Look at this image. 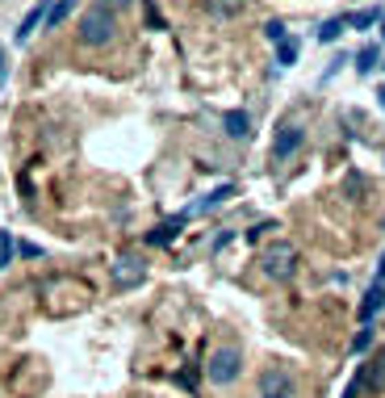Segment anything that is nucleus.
Returning <instances> with one entry per match:
<instances>
[{"mask_svg": "<svg viewBox=\"0 0 385 398\" xmlns=\"http://www.w3.org/2000/svg\"><path fill=\"white\" fill-rule=\"evenodd\" d=\"M114 34H118V17L109 13V9H88L84 17H80V25H76V38L84 42V46H109L114 42Z\"/></svg>", "mask_w": 385, "mask_h": 398, "instance_id": "f257e3e1", "label": "nucleus"}, {"mask_svg": "<svg viewBox=\"0 0 385 398\" xmlns=\"http://www.w3.org/2000/svg\"><path fill=\"white\" fill-rule=\"evenodd\" d=\"M260 269H264V277H272V281H289V277L298 273V247H293V243H272V247H264V252H260Z\"/></svg>", "mask_w": 385, "mask_h": 398, "instance_id": "f03ea898", "label": "nucleus"}, {"mask_svg": "<svg viewBox=\"0 0 385 398\" xmlns=\"http://www.w3.org/2000/svg\"><path fill=\"white\" fill-rule=\"evenodd\" d=\"M205 373H209L214 386H231V381L243 373V353H239V348H214Z\"/></svg>", "mask_w": 385, "mask_h": 398, "instance_id": "7ed1b4c3", "label": "nucleus"}, {"mask_svg": "<svg viewBox=\"0 0 385 398\" xmlns=\"http://www.w3.org/2000/svg\"><path fill=\"white\" fill-rule=\"evenodd\" d=\"M348 390H352V394H381V390H385V348L364 365V373H360Z\"/></svg>", "mask_w": 385, "mask_h": 398, "instance_id": "20e7f679", "label": "nucleus"}, {"mask_svg": "<svg viewBox=\"0 0 385 398\" xmlns=\"http://www.w3.org/2000/svg\"><path fill=\"white\" fill-rule=\"evenodd\" d=\"M143 277H147V260L143 256H134V252L118 256V264H114V285L118 289H134V285H143Z\"/></svg>", "mask_w": 385, "mask_h": 398, "instance_id": "39448f33", "label": "nucleus"}, {"mask_svg": "<svg viewBox=\"0 0 385 398\" xmlns=\"http://www.w3.org/2000/svg\"><path fill=\"white\" fill-rule=\"evenodd\" d=\"M260 398H293V377L285 369H264L260 373Z\"/></svg>", "mask_w": 385, "mask_h": 398, "instance_id": "423d86ee", "label": "nucleus"}, {"mask_svg": "<svg viewBox=\"0 0 385 398\" xmlns=\"http://www.w3.org/2000/svg\"><path fill=\"white\" fill-rule=\"evenodd\" d=\"M302 138H306V130H302L298 122H285V126L277 130V138H272V160H289L298 147H302Z\"/></svg>", "mask_w": 385, "mask_h": 398, "instance_id": "0eeeda50", "label": "nucleus"}, {"mask_svg": "<svg viewBox=\"0 0 385 398\" xmlns=\"http://www.w3.org/2000/svg\"><path fill=\"white\" fill-rule=\"evenodd\" d=\"M231 197H235V185H218L214 193H205V197H201V202H197L189 214H209V210H218L222 202H231Z\"/></svg>", "mask_w": 385, "mask_h": 398, "instance_id": "6e6552de", "label": "nucleus"}, {"mask_svg": "<svg viewBox=\"0 0 385 398\" xmlns=\"http://www.w3.org/2000/svg\"><path fill=\"white\" fill-rule=\"evenodd\" d=\"M189 218H193V214L185 210V214H176V218H168V222H163V227H155V231H151V243H155V247H163V243H172V239H176V231H180V227H185Z\"/></svg>", "mask_w": 385, "mask_h": 398, "instance_id": "1a4fd4ad", "label": "nucleus"}, {"mask_svg": "<svg viewBox=\"0 0 385 398\" xmlns=\"http://www.w3.org/2000/svg\"><path fill=\"white\" fill-rule=\"evenodd\" d=\"M381 306H385V281H373V285H368V293H364V302H360V319L368 323Z\"/></svg>", "mask_w": 385, "mask_h": 398, "instance_id": "9d476101", "label": "nucleus"}, {"mask_svg": "<svg viewBox=\"0 0 385 398\" xmlns=\"http://www.w3.org/2000/svg\"><path fill=\"white\" fill-rule=\"evenodd\" d=\"M46 9H50V5H46V0H38V5H34V9H30L25 17H21V25H17V42H30V34H34V30L42 25V17H46Z\"/></svg>", "mask_w": 385, "mask_h": 398, "instance_id": "9b49d317", "label": "nucleus"}, {"mask_svg": "<svg viewBox=\"0 0 385 398\" xmlns=\"http://www.w3.org/2000/svg\"><path fill=\"white\" fill-rule=\"evenodd\" d=\"M222 126H227L231 138H247V134H251V118H247L243 109H231V114L222 118Z\"/></svg>", "mask_w": 385, "mask_h": 398, "instance_id": "f8f14e48", "label": "nucleus"}, {"mask_svg": "<svg viewBox=\"0 0 385 398\" xmlns=\"http://www.w3.org/2000/svg\"><path fill=\"white\" fill-rule=\"evenodd\" d=\"M72 9H76V0H54V5L46 9V17H42V25H46V30H54V25H59Z\"/></svg>", "mask_w": 385, "mask_h": 398, "instance_id": "ddd939ff", "label": "nucleus"}, {"mask_svg": "<svg viewBox=\"0 0 385 398\" xmlns=\"http://www.w3.org/2000/svg\"><path fill=\"white\" fill-rule=\"evenodd\" d=\"M377 63H381V51H377V46H360V51H356V72H360V76H368Z\"/></svg>", "mask_w": 385, "mask_h": 398, "instance_id": "4468645a", "label": "nucleus"}, {"mask_svg": "<svg viewBox=\"0 0 385 398\" xmlns=\"http://www.w3.org/2000/svg\"><path fill=\"white\" fill-rule=\"evenodd\" d=\"M344 30H348V21H344V17H331V21H322V25H318V42H335Z\"/></svg>", "mask_w": 385, "mask_h": 398, "instance_id": "2eb2a0df", "label": "nucleus"}, {"mask_svg": "<svg viewBox=\"0 0 385 398\" xmlns=\"http://www.w3.org/2000/svg\"><path fill=\"white\" fill-rule=\"evenodd\" d=\"M277 63H281V67L298 63V42H293V38H281V42H277Z\"/></svg>", "mask_w": 385, "mask_h": 398, "instance_id": "dca6fc26", "label": "nucleus"}, {"mask_svg": "<svg viewBox=\"0 0 385 398\" xmlns=\"http://www.w3.org/2000/svg\"><path fill=\"white\" fill-rule=\"evenodd\" d=\"M13 252H17L13 235H9V231H0V269H9V264H13Z\"/></svg>", "mask_w": 385, "mask_h": 398, "instance_id": "f3484780", "label": "nucleus"}, {"mask_svg": "<svg viewBox=\"0 0 385 398\" xmlns=\"http://www.w3.org/2000/svg\"><path fill=\"white\" fill-rule=\"evenodd\" d=\"M209 9H214L218 17H235V13L243 9V0H209Z\"/></svg>", "mask_w": 385, "mask_h": 398, "instance_id": "a211bd4d", "label": "nucleus"}, {"mask_svg": "<svg viewBox=\"0 0 385 398\" xmlns=\"http://www.w3.org/2000/svg\"><path fill=\"white\" fill-rule=\"evenodd\" d=\"M377 17H381L377 9H364V13H356V17H352V25H356V30H368V25H373Z\"/></svg>", "mask_w": 385, "mask_h": 398, "instance_id": "6ab92c4d", "label": "nucleus"}, {"mask_svg": "<svg viewBox=\"0 0 385 398\" xmlns=\"http://www.w3.org/2000/svg\"><path fill=\"white\" fill-rule=\"evenodd\" d=\"M264 38H268V42H281V38H285V25H281V21H268V25H264Z\"/></svg>", "mask_w": 385, "mask_h": 398, "instance_id": "aec40b11", "label": "nucleus"}, {"mask_svg": "<svg viewBox=\"0 0 385 398\" xmlns=\"http://www.w3.org/2000/svg\"><path fill=\"white\" fill-rule=\"evenodd\" d=\"M368 344H373V331H368V327H360V335L352 339V353H364Z\"/></svg>", "mask_w": 385, "mask_h": 398, "instance_id": "412c9836", "label": "nucleus"}, {"mask_svg": "<svg viewBox=\"0 0 385 398\" xmlns=\"http://www.w3.org/2000/svg\"><path fill=\"white\" fill-rule=\"evenodd\" d=\"M143 5H147V21H151V25H155V30H163V17H159V13H155V5H151V0H143Z\"/></svg>", "mask_w": 385, "mask_h": 398, "instance_id": "4be33fe9", "label": "nucleus"}, {"mask_svg": "<svg viewBox=\"0 0 385 398\" xmlns=\"http://www.w3.org/2000/svg\"><path fill=\"white\" fill-rule=\"evenodd\" d=\"M17 252H21V256H30V260H38V256H42V247H38V243H21Z\"/></svg>", "mask_w": 385, "mask_h": 398, "instance_id": "5701e85b", "label": "nucleus"}, {"mask_svg": "<svg viewBox=\"0 0 385 398\" xmlns=\"http://www.w3.org/2000/svg\"><path fill=\"white\" fill-rule=\"evenodd\" d=\"M130 5V0H101V9H109V13H114V9H126Z\"/></svg>", "mask_w": 385, "mask_h": 398, "instance_id": "b1692460", "label": "nucleus"}, {"mask_svg": "<svg viewBox=\"0 0 385 398\" xmlns=\"http://www.w3.org/2000/svg\"><path fill=\"white\" fill-rule=\"evenodd\" d=\"M377 105H381V109H385V88H377Z\"/></svg>", "mask_w": 385, "mask_h": 398, "instance_id": "393cba45", "label": "nucleus"}, {"mask_svg": "<svg viewBox=\"0 0 385 398\" xmlns=\"http://www.w3.org/2000/svg\"><path fill=\"white\" fill-rule=\"evenodd\" d=\"M377 281H385V256H381V273H377Z\"/></svg>", "mask_w": 385, "mask_h": 398, "instance_id": "a878e982", "label": "nucleus"}, {"mask_svg": "<svg viewBox=\"0 0 385 398\" xmlns=\"http://www.w3.org/2000/svg\"><path fill=\"white\" fill-rule=\"evenodd\" d=\"M0 72H5V51H0Z\"/></svg>", "mask_w": 385, "mask_h": 398, "instance_id": "bb28decb", "label": "nucleus"}, {"mask_svg": "<svg viewBox=\"0 0 385 398\" xmlns=\"http://www.w3.org/2000/svg\"><path fill=\"white\" fill-rule=\"evenodd\" d=\"M381 38H385V21H381Z\"/></svg>", "mask_w": 385, "mask_h": 398, "instance_id": "cd10ccee", "label": "nucleus"}, {"mask_svg": "<svg viewBox=\"0 0 385 398\" xmlns=\"http://www.w3.org/2000/svg\"><path fill=\"white\" fill-rule=\"evenodd\" d=\"M344 398H356V394H352V390H348V394H344Z\"/></svg>", "mask_w": 385, "mask_h": 398, "instance_id": "c85d7f7f", "label": "nucleus"}, {"mask_svg": "<svg viewBox=\"0 0 385 398\" xmlns=\"http://www.w3.org/2000/svg\"><path fill=\"white\" fill-rule=\"evenodd\" d=\"M381 67H385V59H381Z\"/></svg>", "mask_w": 385, "mask_h": 398, "instance_id": "c756f323", "label": "nucleus"}]
</instances>
